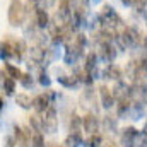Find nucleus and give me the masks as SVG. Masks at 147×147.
Instances as JSON below:
<instances>
[{"label":"nucleus","mask_w":147,"mask_h":147,"mask_svg":"<svg viewBox=\"0 0 147 147\" xmlns=\"http://www.w3.org/2000/svg\"><path fill=\"white\" fill-rule=\"evenodd\" d=\"M26 16V9L24 3L21 0H10L9 5V24L10 26H21Z\"/></svg>","instance_id":"nucleus-1"},{"label":"nucleus","mask_w":147,"mask_h":147,"mask_svg":"<svg viewBox=\"0 0 147 147\" xmlns=\"http://www.w3.org/2000/svg\"><path fill=\"white\" fill-rule=\"evenodd\" d=\"M98 19L101 21V26H103V28H116V26L121 22V19H120L118 14L111 9V5H105V7H103V10H101V14H99Z\"/></svg>","instance_id":"nucleus-2"},{"label":"nucleus","mask_w":147,"mask_h":147,"mask_svg":"<svg viewBox=\"0 0 147 147\" xmlns=\"http://www.w3.org/2000/svg\"><path fill=\"white\" fill-rule=\"evenodd\" d=\"M43 130H46L48 134H55L58 130V118H57V110L53 106H48L43 111Z\"/></svg>","instance_id":"nucleus-3"},{"label":"nucleus","mask_w":147,"mask_h":147,"mask_svg":"<svg viewBox=\"0 0 147 147\" xmlns=\"http://www.w3.org/2000/svg\"><path fill=\"white\" fill-rule=\"evenodd\" d=\"M118 39L121 41V46L125 48H134V46H139V43H140V34H139V31L135 29V28H125L123 29V33H121V36H118Z\"/></svg>","instance_id":"nucleus-4"},{"label":"nucleus","mask_w":147,"mask_h":147,"mask_svg":"<svg viewBox=\"0 0 147 147\" xmlns=\"http://www.w3.org/2000/svg\"><path fill=\"white\" fill-rule=\"evenodd\" d=\"M98 53H99V58L103 62H106V63H111L115 60V57H116L111 41H99L98 43Z\"/></svg>","instance_id":"nucleus-5"},{"label":"nucleus","mask_w":147,"mask_h":147,"mask_svg":"<svg viewBox=\"0 0 147 147\" xmlns=\"http://www.w3.org/2000/svg\"><path fill=\"white\" fill-rule=\"evenodd\" d=\"M31 140V132L29 128H21V127H14V142L19 147H28Z\"/></svg>","instance_id":"nucleus-6"},{"label":"nucleus","mask_w":147,"mask_h":147,"mask_svg":"<svg viewBox=\"0 0 147 147\" xmlns=\"http://www.w3.org/2000/svg\"><path fill=\"white\" fill-rule=\"evenodd\" d=\"M139 139V130L134 127H127L121 130V146L123 147H135V142Z\"/></svg>","instance_id":"nucleus-7"},{"label":"nucleus","mask_w":147,"mask_h":147,"mask_svg":"<svg viewBox=\"0 0 147 147\" xmlns=\"http://www.w3.org/2000/svg\"><path fill=\"white\" fill-rule=\"evenodd\" d=\"M82 128L87 132V134H98L99 130V120L96 118L94 113H86V116L82 118Z\"/></svg>","instance_id":"nucleus-8"},{"label":"nucleus","mask_w":147,"mask_h":147,"mask_svg":"<svg viewBox=\"0 0 147 147\" xmlns=\"http://www.w3.org/2000/svg\"><path fill=\"white\" fill-rule=\"evenodd\" d=\"M53 98V94L50 96V94H38L36 98L33 99V108L36 110V113H43V111L46 110L51 103H50V99Z\"/></svg>","instance_id":"nucleus-9"},{"label":"nucleus","mask_w":147,"mask_h":147,"mask_svg":"<svg viewBox=\"0 0 147 147\" xmlns=\"http://www.w3.org/2000/svg\"><path fill=\"white\" fill-rule=\"evenodd\" d=\"M99 96H101V105H103V108L111 110V108L115 106V98L111 96L110 89H108L106 86H101V87H99Z\"/></svg>","instance_id":"nucleus-10"},{"label":"nucleus","mask_w":147,"mask_h":147,"mask_svg":"<svg viewBox=\"0 0 147 147\" xmlns=\"http://www.w3.org/2000/svg\"><path fill=\"white\" fill-rule=\"evenodd\" d=\"M128 115H130L134 120H140V118L146 115V103H135V101H132V103H130V111H128Z\"/></svg>","instance_id":"nucleus-11"},{"label":"nucleus","mask_w":147,"mask_h":147,"mask_svg":"<svg viewBox=\"0 0 147 147\" xmlns=\"http://www.w3.org/2000/svg\"><path fill=\"white\" fill-rule=\"evenodd\" d=\"M111 96L115 99H123V98H128V86L121 80H116V86L113 87V92Z\"/></svg>","instance_id":"nucleus-12"},{"label":"nucleus","mask_w":147,"mask_h":147,"mask_svg":"<svg viewBox=\"0 0 147 147\" xmlns=\"http://www.w3.org/2000/svg\"><path fill=\"white\" fill-rule=\"evenodd\" d=\"M105 79H110V80H121V70L116 67V65H113V63H108V67H106V70H105Z\"/></svg>","instance_id":"nucleus-13"},{"label":"nucleus","mask_w":147,"mask_h":147,"mask_svg":"<svg viewBox=\"0 0 147 147\" xmlns=\"http://www.w3.org/2000/svg\"><path fill=\"white\" fill-rule=\"evenodd\" d=\"M29 55H31V60H33L34 63H41V62H45L46 50H45L43 46H33V48L29 50Z\"/></svg>","instance_id":"nucleus-14"},{"label":"nucleus","mask_w":147,"mask_h":147,"mask_svg":"<svg viewBox=\"0 0 147 147\" xmlns=\"http://www.w3.org/2000/svg\"><path fill=\"white\" fill-rule=\"evenodd\" d=\"M14 55V45L7 39V41H0V58L7 60Z\"/></svg>","instance_id":"nucleus-15"},{"label":"nucleus","mask_w":147,"mask_h":147,"mask_svg":"<svg viewBox=\"0 0 147 147\" xmlns=\"http://www.w3.org/2000/svg\"><path fill=\"white\" fill-rule=\"evenodd\" d=\"M130 99L128 98H123V99H118V105H116V115L118 116H127L128 111H130Z\"/></svg>","instance_id":"nucleus-16"},{"label":"nucleus","mask_w":147,"mask_h":147,"mask_svg":"<svg viewBox=\"0 0 147 147\" xmlns=\"http://www.w3.org/2000/svg\"><path fill=\"white\" fill-rule=\"evenodd\" d=\"M87 7H89V0H70V10L72 12L86 14Z\"/></svg>","instance_id":"nucleus-17"},{"label":"nucleus","mask_w":147,"mask_h":147,"mask_svg":"<svg viewBox=\"0 0 147 147\" xmlns=\"http://www.w3.org/2000/svg\"><path fill=\"white\" fill-rule=\"evenodd\" d=\"M58 79V82L63 86V87H75L77 86V79H75V75H65V74H62L60 72V75L57 77Z\"/></svg>","instance_id":"nucleus-18"},{"label":"nucleus","mask_w":147,"mask_h":147,"mask_svg":"<svg viewBox=\"0 0 147 147\" xmlns=\"http://www.w3.org/2000/svg\"><path fill=\"white\" fill-rule=\"evenodd\" d=\"M29 125H31V128L34 132H38V134L43 132V118L39 116V113H34V115L29 116Z\"/></svg>","instance_id":"nucleus-19"},{"label":"nucleus","mask_w":147,"mask_h":147,"mask_svg":"<svg viewBox=\"0 0 147 147\" xmlns=\"http://www.w3.org/2000/svg\"><path fill=\"white\" fill-rule=\"evenodd\" d=\"M82 144H84V140H82V135L80 134H70L65 139V146L63 147H80Z\"/></svg>","instance_id":"nucleus-20"},{"label":"nucleus","mask_w":147,"mask_h":147,"mask_svg":"<svg viewBox=\"0 0 147 147\" xmlns=\"http://www.w3.org/2000/svg\"><path fill=\"white\" fill-rule=\"evenodd\" d=\"M36 12V26L38 28H46L50 24V17L46 14V10H34Z\"/></svg>","instance_id":"nucleus-21"},{"label":"nucleus","mask_w":147,"mask_h":147,"mask_svg":"<svg viewBox=\"0 0 147 147\" xmlns=\"http://www.w3.org/2000/svg\"><path fill=\"white\" fill-rule=\"evenodd\" d=\"M16 103L22 108V110H29L31 106H33V99L28 96V94H17V98H16Z\"/></svg>","instance_id":"nucleus-22"},{"label":"nucleus","mask_w":147,"mask_h":147,"mask_svg":"<svg viewBox=\"0 0 147 147\" xmlns=\"http://www.w3.org/2000/svg\"><path fill=\"white\" fill-rule=\"evenodd\" d=\"M96 63H98V55H96V53H89V55L86 57V65H84V69H86L87 72H91V70L96 69Z\"/></svg>","instance_id":"nucleus-23"},{"label":"nucleus","mask_w":147,"mask_h":147,"mask_svg":"<svg viewBox=\"0 0 147 147\" xmlns=\"http://www.w3.org/2000/svg\"><path fill=\"white\" fill-rule=\"evenodd\" d=\"M3 91H5V94L7 96H12L14 94V91H16V80L12 79V77H5V80H3Z\"/></svg>","instance_id":"nucleus-24"},{"label":"nucleus","mask_w":147,"mask_h":147,"mask_svg":"<svg viewBox=\"0 0 147 147\" xmlns=\"http://www.w3.org/2000/svg\"><path fill=\"white\" fill-rule=\"evenodd\" d=\"M116 120H118V118H115V116H111V115H106V116H105V128H106L108 132H115V130L118 128Z\"/></svg>","instance_id":"nucleus-25"},{"label":"nucleus","mask_w":147,"mask_h":147,"mask_svg":"<svg viewBox=\"0 0 147 147\" xmlns=\"http://www.w3.org/2000/svg\"><path fill=\"white\" fill-rule=\"evenodd\" d=\"M101 142H103V139L98 135V134H92L87 140H86V144H82L84 147H101Z\"/></svg>","instance_id":"nucleus-26"},{"label":"nucleus","mask_w":147,"mask_h":147,"mask_svg":"<svg viewBox=\"0 0 147 147\" xmlns=\"http://www.w3.org/2000/svg\"><path fill=\"white\" fill-rule=\"evenodd\" d=\"M80 127H82V120L77 115H72V120H70V134H80Z\"/></svg>","instance_id":"nucleus-27"},{"label":"nucleus","mask_w":147,"mask_h":147,"mask_svg":"<svg viewBox=\"0 0 147 147\" xmlns=\"http://www.w3.org/2000/svg\"><path fill=\"white\" fill-rule=\"evenodd\" d=\"M5 70H7V74H9V77H12L14 80H16V79H19V77H21V74H22L17 67H14L12 63H5Z\"/></svg>","instance_id":"nucleus-28"},{"label":"nucleus","mask_w":147,"mask_h":147,"mask_svg":"<svg viewBox=\"0 0 147 147\" xmlns=\"http://www.w3.org/2000/svg\"><path fill=\"white\" fill-rule=\"evenodd\" d=\"M19 80H21V84L26 87V89H29V87H33V84H34V80H33V77L29 75V74H21V77H19Z\"/></svg>","instance_id":"nucleus-29"},{"label":"nucleus","mask_w":147,"mask_h":147,"mask_svg":"<svg viewBox=\"0 0 147 147\" xmlns=\"http://www.w3.org/2000/svg\"><path fill=\"white\" fill-rule=\"evenodd\" d=\"M31 146H33V147H46V146H45V139H43V135H41V134L33 135V139H31Z\"/></svg>","instance_id":"nucleus-30"},{"label":"nucleus","mask_w":147,"mask_h":147,"mask_svg":"<svg viewBox=\"0 0 147 147\" xmlns=\"http://www.w3.org/2000/svg\"><path fill=\"white\" fill-rule=\"evenodd\" d=\"M29 3L34 10H45L46 9V0H29Z\"/></svg>","instance_id":"nucleus-31"},{"label":"nucleus","mask_w":147,"mask_h":147,"mask_svg":"<svg viewBox=\"0 0 147 147\" xmlns=\"http://www.w3.org/2000/svg\"><path fill=\"white\" fill-rule=\"evenodd\" d=\"M39 84H41V86H46V87L51 84V80H50V77H48V74H46V72L39 74Z\"/></svg>","instance_id":"nucleus-32"},{"label":"nucleus","mask_w":147,"mask_h":147,"mask_svg":"<svg viewBox=\"0 0 147 147\" xmlns=\"http://www.w3.org/2000/svg\"><path fill=\"white\" fill-rule=\"evenodd\" d=\"M3 147H16V142H14V137L7 135V137L3 139Z\"/></svg>","instance_id":"nucleus-33"},{"label":"nucleus","mask_w":147,"mask_h":147,"mask_svg":"<svg viewBox=\"0 0 147 147\" xmlns=\"http://www.w3.org/2000/svg\"><path fill=\"white\" fill-rule=\"evenodd\" d=\"M5 74H3V70H0V91H3V80H5Z\"/></svg>","instance_id":"nucleus-34"},{"label":"nucleus","mask_w":147,"mask_h":147,"mask_svg":"<svg viewBox=\"0 0 147 147\" xmlns=\"http://www.w3.org/2000/svg\"><path fill=\"white\" fill-rule=\"evenodd\" d=\"M3 105H5V103H3V99H2V98H0V111L3 110Z\"/></svg>","instance_id":"nucleus-35"},{"label":"nucleus","mask_w":147,"mask_h":147,"mask_svg":"<svg viewBox=\"0 0 147 147\" xmlns=\"http://www.w3.org/2000/svg\"><path fill=\"white\" fill-rule=\"evenodd\" d=\"M96 2H98V0H96Z\"/></svg>","instance_id":"nucleus-36"}]
</instances>
